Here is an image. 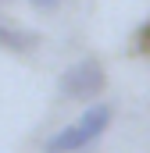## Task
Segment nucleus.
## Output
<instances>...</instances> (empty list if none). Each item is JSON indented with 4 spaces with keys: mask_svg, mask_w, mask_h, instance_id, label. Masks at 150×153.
Here are the masks:
<instances>
[{
    "mask_svg": "<svg viewBox=\"0 0 150 153\" xmlns=\"http://www.w3.org/2000/svg\"><path fill=\"white\" fill-rule=\"evenodd\" d=\"M0 46L11 50V53H29L39 46L36 32H25V29H11V25H0Z\"/></svg>",
    "mask_w": 150,
    "mask_h": 153,
    "instance_id": "7ed1b4c3",
    "label": "nucleus"
},
{
    "mask_svg": "<svg viewBox=\"0 0 150 153\" xmlns=\"http://www.w3.org/2000/svg\"><path fill=\"white\" fill-rule=\"evenodd\" d=\"M107 125H111V107L107 103H89L72 125H64L61 132H54L43 143V153H79L86 146H93L107 132Z\"/></svg>",
    "mask_w": 150,
    "mask_h": 153,
    "instance_id": "f257e3e1",
    "label": "nucleus"
},
{
    "mask_svg": "<svg viewBox=\"0 0 150 153\" xmlns=\"http://www.w3.org/2000/svg\"><path fill=\"white\" fill-rule=\"evenodd\" d=\"M132 50H136V53H150V18L136 29V36H132Z\"/></svg>",
    "mask_w": 150,
    "mask_h": 153,
    "instance_id": "20e7f679",
    "label": "nucleus"
},
{
    "mask_svg": "<svg viewBox=\"0 0 150 153\" xmlns=\"http://www.w3.org/2000/svg\"><path fill=\"white\" fill-rule=\"evenodd\" d=\"M104 85H107V75H104L100 61H93V57L64 68L61 78H57V93L64 100H97L104 93Z\"/></svg>",
    "mask_w": 150,
    "mask_h": 153,
    "instance_id": "f03ea898",
    "label": "nucleus"
},
{
    "mask_svg": "<svg viewBox=\"0 0 150 153\" xmlns=\"http://www.w3.org/2000/svg\"><path fill=\"white\" fill-rule=\"evenodd\" d=\"M29 4H32L36 11H57V7H61V0H29Z\"/></svg>",
    "mask_w": 150,
    "mask_h": 153,
    "instance_id": "39448f33",
    "label": "nucleus"
}]
</instances>
